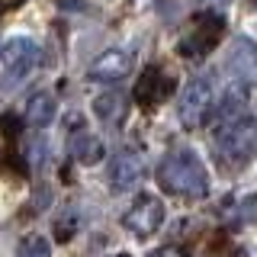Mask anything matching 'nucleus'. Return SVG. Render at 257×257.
<instances>
[{
    "label": "nucleus",
    "instance_id": "7",
    "mask_svg": "<svg viewBox=\"0 0 257 257\" xmlns=\"http://www.w3.org/2000/svg\"><path fill=\"white\" fill-rule=\"evenodd\" d=\"M128 71H132V52H125V48H106L103 55H96L90 61L87 77L96 80V84H116Z\"/></svg>",
    "mask_w": 257,
    "mask_h": 257
},
{
    "label": "nucleus",
    "instance_id": "6",
    "mask_svg": "<svg viewBox=\"0 0 257 257\" xmlns=\"http://www.w3.org/2000/svg\"><path fill=\"white\" fill-rule=\"evenodd\" d=\"M161 222H164V203H161L158 196H151V193H142V196L135 199V206L122 215V225L128 231H135L139 238L155 235L161 228Z\"/></svg>",
    "mask_w": 257,
    "mask_h": 257
},
{
    "label": "nucleus",
    "instance_id": "15",
    "mask_svg": "<svg viewBox=\"0 0 257 257\" xmlns=\"http://www.w3.org/2000/svg\"><path fill=\"white\" fill-rule=\"evenodd\" d=\"M241 109H244V96H241V90H228L225 100H222V106H219V112L225 119H228V116L235 119V112H241Z\"/></svg>",
    "mask_w": 257,
    "mask_h": 257
},
{
    "label": "nucleus",
    "instance_id": "1",
    "mask_svg": "<svg viewBox=\"0 0 257 257\" xmlns=\"http://www.w3.org/2000/svg\"><path fill=\"white\" fill-rule=\"evenodd\" d=\"M158 183L174 196H187V199H199L209 193V174L206 164L196 158V151L183 148V151H171L158 167Z\"/></svg>",
    "mask_w": 257,
    "mask_h": 257
},
{
    "label": "nucleus",
    "instance_id": "11",
    "mask_svg": "<svg viewBox=\"0 0 257 257\" xmlns=\"http://www.w3.org/2000/svg\"><path fill=\"white\" fill-rule=\"evenodd\" d=\"M103 155H106V148H103V142L93 132H74L71 135V158L74 161H80V164H96Z\"/></svg>",
    "mask_w": 257,
    "mask_h": 257
},
{
    "label": "nucleus",
    "instance_id": "18",
    "mask_svg": "<svg viewBox=\"0 0 257 257\" xmlns=\"http://www.w3.org/2000/svg\"><path fill=\"white\" fill-rule=\"evenodd\" d=\"M199 4H209V7H225V4H231V0H199Z\"/></svg>",
    "mask_w": 257,
    "mask_h": 257
},
{
    "label": "nucleus",
    "instance_id": "10",
    "mask_svg": "<svg viewBox=\"0 0 257 257\" xmlns=\"http://www.w3.org/2000/svg\"><path fill=\"white\" fill-rule=\"evenodd\" d=\"M142 174H145V164L135 151H119V155L109 161V183H112V190H119V193L132 190L135 183L142 180Z\"/></svg>",
    "mask_w": 257,
    "mask_h": 257
},
{
    "label": "nucleus",
    "instance_id": "4",
    "mask_svg": "<svg viewBox=\"0 0 257 257\" xmlns=\"http://www.w3.org/2000/svg\"><path fill=\"white\" fill-rule=\"evenodd\" d=\"M222 32H225V20H222V16L219 13H203V16H196L193 29L180 39L177 52H180L183 58H203L206 52L215 48V42L222 39Z\"/></svg>",
    "mask_w": 257,
    "mask_h": 257
},
{
    "label": "nucleus",
    "instance_id": "13",
    "mask_svg": "<svg viewBox=\"0 0 257 257\" xmlns=\"http://www.w3.org/2000/svg\"><path fill=\"white\" fill-rule=\"evenodd\" d=\"M93 112H96V119L106 122V125L122 122V116H125V96L122 93H100L93 100Z\"/></svg>",
    "mask_w": 257,
    "mask_h": 257
},
{
    "label": "nucleus",
    "instance_id": "5",
    "mask_svg": "<svg viewBox=\"0 0 257 257\" xmlns=\"http://www.w3.org/2000/svg\"><path fill=\"white\" fill-rule=\"evenodd\" d=\"M209 109H212V84H209V77H193L180 93V106H177L180 122L187 128H199Z\"/></svg>",
    "mask_w": 257,
    "mask_h": 257
},
{
    "label": "nucleus",
    "instance_id": "2",
    "mask_svg": "<svg viewBox=\"0 0 257 257\" xmlns=\"http://www.w3.org/2000/svg\"><path fill=\"white\" fill-rule=\"evenodd\" d=\"M39 64V45L26 36L7 39L0 48V90H16Z\"/></svg>",
    "mask_w": 257,
    "mask_h": 257
},
{
    "label": "nucleus",
    "instance_id": "17",
    "mask_svg": "<svg viewBox=\"0 0 257 257\" xmlns=\"http://www.w3.org/2000/svg\"><path fill=\"white\" fill-rule=\"evenodd\" d=\"M148 257H187L180 251V247H158V251H151Z\"/></svg>",
    "mask_w": 257,
    "mask_h": 257
},
{
    "label": "nucleus",
    "instance_id": "8",
    "mask_svg": "<svg viewBox=\"0 0 257 257\" xmlns=\"http://www.w3.org/2000/svg\"><path fill=\"white\" fill-rule=\"evenodd\" d=\"M225 68H228V74L235 80H241L244 87H254L257 84V45L251 39H235L228 58H225Z\"/></svg>",
    "mask_w": 257,
    "mask_h": 257
},
{
    "label": "nucleus",
    "instance_id": "20",
    "mask_svg": "<svg viewBox=\"0 0 257 257\" xmlns=\"http://www.w3.org/2000/svg\"><path fill=\"white\" fill-rule=\"evenodd\" d=\"M112 257H128V254H112Z\"/></svg>",
    "mask_w": 257,
    "mask_h": 257
},
{
    "label": "nucleus",
    "instance_id": "14",
    "mask_svg": "<svg viewBox=\"0 0 257 257\" xmlns=\"http://www.w3.org/2000/svg\"><path fill=\"white\" fill-rule=\"evenodd\" d=\"M16 257H52V244L45 238H26V241H20Z\"/></svg>",
    "mask_w": 257,
    "mask_h": 257
},
{
    "label": "nucleus",
    "instance_id": "12",
    "mask_svg": "<svg viewBox=\"0 0 257 257\" xmlns=\"http://www.w3.org/2000/svg\"><path fill=\"white\" fill-rule=\"evenodd\" d=\"M55 112H58V103H55V96H52V93H36V96L26 103V125H32V128H45V125H52Z\"/></svg>",
    "mask_w": 257,
    "mask_h": 257
},
{
    "label": "nucleus",
    "instance_id": "16",
    "mask_svg": "<svg viewBox=\"0 0 257 257\" xmlns=\"http://www.w3.org/2000/svg\"><path fill=\"white\" fill-rule=\"evenodd\" d=\"M10 125H13L10 116L0 122V161H4V155H7V139H13V132H16V128H10Z\"/></svg>",
    "mask_w": 257,
    "mask_h": 257
},
{
    "label": "nucleus",
    "instance_id": "19",
    "mask_svg": "<svg viewBox=\"0 0 257 257\" xmlns=\"http://www.w3.org/2000/svg\"><path fill=\"white\" fill-rule=\"evenodd\" d=\"M23 0H0V7H20Z\"/></svg>",
    "mask_w": 257,
    "mask_h": 257
},
{
    "label": "nucleus",
    "instance_id": "3",
    "mask_svg": "<svg viewBox=\"0 0 257 257\" xmlns=\"http://www.w3.org/2000/svg\"><path fill=\"white\" fill-rule=\"evenodd\" d=\"M219 151L235 164H244L257 155V122L251 119H231L228 125L219 128Z\"/></svg>",
    "mask_w": 257,
    "mask_h": 257
},
{
    "label": "nucleus",
    "instance_id": "9",
    "mask_svg": "<svg viewBox=\"0 0 257 257\" xmlns=\"http://www.w3.org/2000/svg\"><path fill=\"white\" fill-rule=\"evenodd\" d=\"M174 90V80L164 74L161 68H145L142 71V77L135 80V90H132V96H135V103L139 106H158L161 100H164L167 93Z\"/></svg>",
    "mask_w": 257,
    "mask_h": 257
}]
</instances>
